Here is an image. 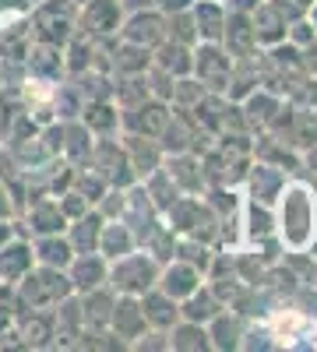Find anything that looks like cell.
I'll return each instance as SVG.
<instances>
[{
    "mask_svg": "<svg viewBox=\"0 0 317 352\" xmlns=\"http://www.w3.org/2000/svg\"><path fill=\"white\" fill-rule=\"evenodd\" d=\"M272 212H275L278 243L293 254H307L314 247V232H317V194L300 180H285Z\"/></svg>",
    "mask_w": 317,
    "mask_h": 352,
    "instance_id": "cell-1",
    "label": "cell"
},
{
    "mask_svg": "<svg viewBox=\"0 0 317 352\" xmlns=\"http://www.w3.org/2000/svg\"><path fill=\"white\" fill-rule=\"evenodd\" d=\"M11 289H14V310L18 314H25V310H53L64 296L74 292L71 282H67V272L46 268V264H32V272L21 275Z\"/></svg>",
    "mask_w": 317,
    "mask_h": 352,
    "instance_id": "cell-2",
    "label": "cell"
},
{
    "mask_svg": "<svg viewBox=\"0 0 317 352\" xmlns=\"http://www.w3.org/2000/svg\"><path fill=\"white\" fill-rule=\"evenodd\" d=\"M78 28V4L74 0H43L28 8V36L32 43L64 46Z\"/></svg>",
    "mask_w": 317,
    "mask_h": 352,
    "instance_id": "cell-3",
    "label": "cell"
},
{
    "mask_svg": "<svg viewBox=\"0 0 317 352\" xmlns=\"http://www.w3.org/2000/svg\"><path fill=\"white\" fill-rule=\"evenodd\" d=\"M159 268L162 264L149 254L134 247L131 254L109 261V275H106V285L117 292V296H141L145 289H152L159 282Z\"/></svg>",
    "mask_w": 317,
    "mask_h": 352,
    "instance_id": "cell-4",
    "label": "cell"
},
{
    "mask_svg": "<svg viewBox=\"0 0 317 352\" xmlns=\"http://www.w3.org/2000/svg\"><path fill=\"white\" fill-rule=\"evenodd\" d=\"M89 166L102 176V180H106L109 187L127 190V187H134V184H138V176H134V169H131V162H127L124 144H120L117 138H113V134H109V138H96Z\"/></svg>",
    "mask_w": 317,
    "mask_h": 352,
    "instance_id": "cell-5",
    "label": "cell"
},
{
    "mask_svg": "<svg viewBox=\"0 0 317 352\" xmlns=\"http://www.w3.org/2000/svg\"><path fill=\"white\" fill-rule=\"evenodd\" d=\"M229 71H233V56L222 50V43H194V67H190V74L205 85V92L226 96Z\"/></svg>",
    "mask_w": 317,
    "mask_h": 352,
    "instance_id": "cell-6",
    "label": "cell"
},
{
    "mask_svg": "<svg viewBox=\"0 0 317 352\" xmlns=\"http://www.w3.org/2000/svg\"><path fill=\"white\" fill-rule=\"evenodd\" d=\"M124 25V8L120 0H85L78 4V28L92 39H113L120 36Z\"/></svg>",
    "mask_w": 317,
    "mask_h": 352,
    "instance_id": "cell-7",
    "label": "cell"
},
{
    "mask_svg": "<svg viewBox=\"0 0 317 352\" xmlns=\"http://www.w3.org/2000/svg\"><path fill=\"white\" fill-rule=\"evenodd\" d=\"M25 78L32 85H61L67 78L64 67V46L50 43H32L25 53Z\"/></svg>",
    "mask_w": 317,
    "mask_h": 352,
    "instance_id": "cell-8",
    "label": "cell"
},
{
    "mask_svg": "<svg viewBox=\"0 0 317 352\" xmlns=\"http://www.w3.org/2000/svg\"><path fill=\"white\" fill-rule=\"evenodd\" d=\"M169 109H173L169 102L149 96L145 102H138V106H131V109H120V131H127V134H145V138H155V141H159V134H162V127H166V120H169Z\"/></svg>",
    "mask_w": 317,
    "mask_h": 352,
    "instance_id": "cell-9",
    "label": "cell"
},
{
    "mask_svg": "<svg viewBox=\"0 0 317 352\" xmlns=\"http://www.w3.org/2000/svg\"><path fill=\"white\" fill-rule=\"evenodd\" d=\"M120 39L155 50V46L166 39V14H162L159 8H141V11H131V14H124V25H120Z\"/></svg>",
    "mask_w": 317,
    "mask_h": 352,
    "instance_id": "cell-10",
    "label": "cell"
},
{
    "mask_svg": "<svg viewBox=\"0 0 317 352\" xmlns=\"http://www.w3.org/2000/svg\"><path fill=\"white\" fill-rule=\"evenodd\" d=\"M285 180H289V176H285V169L268 166V162H261V159H254V162H250V169H247V176H243V184H247V197H254V201L268 204V208H275V201H278V194H282Z\"/></svg>",
    "mask_w": 317,
    "mask_h": 352,
    "instance_id": "cell-11",
    "label": "cell"
},
{
    "mask_svg": "<svg viewBox=\"0 0 317 352\" xmlns=\"http://www.w3.org/2000/svg\"><path fill=\"white\" fill-rule=\"evenodd\" d=\"M222 50L233 56V60H254V56H257V36H254L250 14H243V11H226Z\"/></svg>",
    "mask_w": 317,
    "mask_h": 352,
    "instance_id": "cell-12",
    "label": "cell"
},
{
    "mask_svg": "<svg viewBox=\"0 0 317 352\" xmlns=\"http://www.w3.org/2000/svg\"><path fill=\"white\" fill-rule=\"evenodd\" d=\"M120 144H124V152H127V162H131V169H134V176H138V184L145 180L149 173H155V169L162 166V159H166L162 144H159L155 138H145V134H127V131H124Z\"/></svg>",
    "mask_w": 317,
    "mask_h": 352,
    "instance_id": "cell-13",
    "label": "cell"
},
{
    "mask_svg": "<svg viewBox=\"0 0 317 352\" xmlns=\"http://www.w3.org/2000/svg\"><path fill=\"white\" fill-rule=\"evenodd\" d=\"M201 282H205V275H201L197 268H194V264H187V261H177V257H169L166 264H162V268H159V289L166 292V296H173V300H187L190 296V292L201 285Z\"/></svg>",
    "mask_w": 317,
    "mask_h": 352,
    "instance_id": "cell-14",
    "label": "cell"
},
{
    "mask_svg": "<svg viewBox=\"0 0 317 352\" xmlns=\"http://www.w3.org/2000/svg\"><path fill=\"white\" fill-rule=\"evenodd\" d=\"M64 272H67V282H71V289H74V292H89V289L106 285L109 261H106L99 250H92V254H74V257H71V264H67Z\"/></svg>",
    "mask_w": 317,
    "mask_h": 352,
    "instance_id": "cell-15",
    "label": "cell"
},
{
    "mask_svg": "<svg viewBox=\"0 0 317 352\" xmlns=\"http://www.w3.org/2000/svg\"><path fill=\"white\" fill-rule=\"evenodd\" d=\"M166 173L173 176V184L180 187V194H205L208 180H205V166H201V155L194 152H177L162 159Z\"/></svg>",
    "mask_w": 317,
    "mask_h": 352,
    "instance_id": "cell-16",
    "label": "cell"
},
{
    "mask_svg": "<svg viewBox=\"0 0 317 352\" xmlns=\"http://www.w3.org/2000/svg\"><path fill=\"white\" fill-rule=\"evenodd\" d=\"M109 331L117 335V338H124L127 349H131V342H134L138 335H145V331H149V320H145V314H141L138 296H117V300H113Z\"/></svg>",
    "mask_w": 317,
    "mask_h": 352,
    "instance_id": "cell-17",
    "label": "cell"
},
{
    "mask_svg": "<svg viewBox=\"0 0 317 352\" xmlns=\"http://www.w3.org/2000/svg\"><path fill=\"white\" fill-rule=\"evenodd\" d=\"M32 264H36V254L25 236H11L8 243H0V282L4 285H14L21 275H28Z\"/></svg>",
    "mask_w": 317,
    "mask_h": 352,
    "instance_id": "cell-18",
    "label": "cell"
},
{
    "mask_svg": "<svg viewBox=\"0 0 317 352\" xmlns=\"http://www.w3.org/2000/svg\"><path fill=\"white\" fill-rule=\"evenodd\" d=\"M205 328H208L212 349H222V352H226V349H240V345H243V335H247L250 324H247V317H243L240 310H229V307H226V310H219V314L208 320Z\"/></svg>",
    "mask_w": 317,
    "mask_h": 352,
    "instance_id": "cell-19",
    "label": "cell"
},
{
    "mask_svg": "<svg viewBox=\"0 0 317 352\" xmlns=\"http://www.w3.org/2000/svg\"><path fill=\"white\" fill-rule=\"evenodd\" d=\"M138 303H141V314H145L149 328L169 331V328L180 320V303L173 300V296H166V292H162L159 285H152V289H145V292H141V296H138Z\"/></svg>",
    "mask_w": 317,
    "mask_h": 352,
    "instance_id": "cell-20",
    "label": "cell"
},
{
    "mask_svg": "<svg viewBox=\"0 0 317 352\" xmlns=\"http://www.w3.org/2000/svg\"><path fill=\"white\" fill-rule=\"evenodd\" d=\"M152 67V50L149 46H138V43H113L109 50V74L113 78H124V74H145Z\"/></svg>",
    "mask_w": 317,
    "mask_h": 352,
    "instance_id": "cell-21",
    "label": "cell"
},
{
    "mask_svg": "<svg viewBox=\"0 0 317 352\" xmlns=\"http://www.w3.org/2000/svg\"><path fill=\"white\" fill-rule=\"evenodd\" d=\"M78 120L89 127L96 138H109V134L120 131V109H117L113 99H85Z\"/></svg>",
    "mask_w": 317,
    "mask_h": 352,
    "instance_id": "cell-22",
    "label": "cell"
},
{
    "mask_svg": "<svg viewBox=\"0 0 317 352\" xmlns=\"http://www.w3.org/2000/svg\"><path fill=\"white\" fill-rule=\"evenodd\" d=\"M190 18L197 28V43H222V28H226V4L222 0H194Z\"/></svg>",
    "mask_w": 317,
    "mask_h": 352,
    "instance_id": "cell-23",
    "label": "cell"
},
{
    "mask_svg": "<svg viewBox=\"0 0 317 352\" xmlns=\"http://www.w3.org/2000/svg\"><path fill=\"white\" fill-rule=\"evenodd\" d=\"M28 229H32V236H46V232H64L67 229V215L61 212V204H56L53 194L28 201Z\"/></svg>",
    "mask_w": 317,
    "mask_h": 352,
    "instance_id": "cell-24",
    "label": "cell"
},
{
    "mask_svg": "<svg viewBox=\"0 0 317 352\" xmlns=\"http://www.w3.org/2000/svg\"><path fill=\"white\" fill-rule=\"evenodd\" d=\"M102 222H106V219H102L96 208H89L85 215L71 219V222H67V229H64V236H67L71 250H74V254H92V250H99V232H102Z\"/></svg>",
    "mask_w": 317,
    "mask_h": 352,
    "instance_id": "cell-25",
    "label": "cell"
},
{
    "mask_svg": "<svg viewBox=\"0 0 317 352\" xmlns=\"http://www.w3.org/2000/svg\"><path fill=\"white\" fill-rule=\"evenodd\" d=\"M64 124V144H61V159H67L74 169L78 166H89L92 159V144H96V134L85 127L78 116L74 120H61Z\"/></svg>",
    "mask_w": 317,
    "mask_h": 352,
    "instance_id": "cell-26",
    "label": "cell"
},
{
    "mask_svg": "<svg viewBox=\"0 0 317 352\" xmlns=\"http://www.w3.org/2000/svg\"><path fill=\"white\" fill-rule=\"evenodd\" d=\"M278 106H282V96H275V92H268V88L257 85L254 92L240 102L243 120H247V131H265V127L272 124V116L278 113Z\"/></svg>",
    "mask_w": 317,
    "mask_h": 352,
    "instance_id": "cell-27",
    "label": "cell"
},
{
    "mask_svg": "<svg viewBox=\"0 0 317 352\" xmlns=\"http://www.w3.org/2000/svg\"><path fill=\"white\" fill-rule=\"evenodd\" d=\"M152 64L162 67L166 74L173 78H187L190 67H194V46L187 43H173V39H162L155 50H152Z\"/></svg>",
    "mask_w": 317,
    "mask_h": 352,
    "instance_id": "cell-28",
    "label": "cell"
},
{
    "mask_svg": "<svg viewBox=\"0 0 317 352\" xmlns=\"http://www.w3.org/2000/svg\"><path fill=\"white\" fill-rule=\"evenodd\" d=\"M219 310H226V303L215 296V289L205 285V282H201L187 300H180V317L184 320H197V324H208Z\"/></svg>",
    "mask_w": 317,
    "mask_h": 352,
    "instance_id": "cell-29",
    "label": "cell"
},
{
    "mask_svg": "<svg viewBox=\"0 0 317 352\" xmlns=\"http://www.w3.org/2000/svg\"><path fill=\"white\" fill-rule=\"evenodd\" d=\"M134 247H138L134 232H131L120 219H106V222H102V232H99V254H102L106 261H117V257L131 254Z\"/></svg>",
    "mask_w": 317,
    "mask_h": 352,
    "instance_id": "cell-30",
    "label": "cell"
},
{
    "mask_svg": "<svg viewBox=\"0 0 317 352\" xmlns=\"http://www.w3.org/2000/svg\"><path fill=\"white\" fill-rule=\"evenodd\" d=\"M169 349L173 352H208L212 349V338H208V328L197 324V320H177L169 328Z\"/></svg>",
    "mask_w": 317,
    "mask_h": 352,
    "instance_id": "cell-31",
    "label": "cell"
},
{
    "mask_svg": "<svg viewBox=\"0 0 317 352\" xmlns=\"http://www.w3.org/2000/svg\"><path fill=\"white\" fill-rule=\"evenodd\" d=\"M32 254H36V264H46V268H61V272L67 268L71 257H74V250H71V243H67L64 232H46V236H36Z\"/></svg>",
    "mask_w": 317,
    "mask_h": 352,
    "instance_id": "cell-32",
    "label": "cell"
},
{
    "mask_svg": "<svg viewBox=\"0 0 317 352\" xmlns=\"http://www.w3.org/2000/svg\"><path fill=\"white\" fill-rule=\"evenodd\" d=\"M240 208H243V215H247V240L265 243V240H272V236H275V212L268 208V204L247 197V201L240 204Z\"/></svg>",
    "mask_w": 317,
    "mask_h": 352,
    "instance_id": "cell-33",
    "label": "cell"
},
{
    "mask_svg": "<svg viewBox=\"0 0 317 352\" xmlns=\"http://www.w3.org/2000/svg\"><path fill=\"white\" fill-rule=\"evenodd\" d=\"M141 187H145V194H149V201L155 204V208H159V215L169 208V204L173 201H177L180 197V187L177 184H173V176L166 173V166H159L155 173H149L145 176V180H141Z\"/></svg>",
    "mask_w": 317,
    "mask_h": 352,
    "instance_id": "cell-34",
    "label": "cell"
},
{
    "mask_svg": "<svg viewBox=\"0 0 317 352\" xmlns=\"http://www.w3.org/2000/svg\"><path fill=\"white\" fill-rule=\"evenodd\" d=\"M166 39H173V43H187V46L197 43V28H194L190 8H184V11H169V14H166Z\"/></svg>",
    "mask_w": 317,
    "mask_h": 352,
    "instance_id": "cell-35",
    "label": "cell"
},
{
    "mask_svg": "<svg viewBox=\"0 0 317 352\" xmlns=\"http://www.w3.org/2000/svg\"><path fill=\"white\" fill-rule=\"evenodd\" d=\"M285 39H289L293 46H310L314 39H317V28L310 25V18L303 14V18H296V21H289V28H285Z\"/></svg>",
    "mask_w": 317,
    "mask_h": 352,
    "instance_id": "cell-36",
    "label": "cell"
},
{
    "mask_svg": "<svg viewBox=\"0 0 317 352\" xmlns=\"http://www.w3.org/2000/svg\"><path fill=\"white\" fill-rule=\"evenodd\" d=\"M56 204H61V212L67 215V222H71V219H78V215H85V212L92 208V204L85 201V197H81L78 190H64L61 197H56Z\"/></svg>",
    "mask_w": 317,
    "mask_h": 352,
    "instance_id": "cell-37",
    "label": "cell"
},
{
    "mask_svg": "<svg viewBox=\"0 0 317 352\" xmlns=\"http://www.w3.org/2000/svg\"><path fill=\"white\" fill-rule=\"evenodd\" d=\"M14 215V201H11V190H8V184L0 180V219H11Z\"/></svg>",
    "mask_w": 317,
    "mask_h": 352,
    "instance_id": "cell-38",
    "label": "cell"
},
{
    "mask_svg": "<svg viewBox=\"0 0 317 352\" xmlns=\"http://www.w3.org/2000/svg\"><path fill=\"white\" fill-rule=\"evenodd\" d=\"M307 18H310V25H314V28H317V0H314V4H310V8H307Z\"/></svg>",
    "mask_w": 317,
    "mask_h": 352,
    "instance_id": "cell-39",
    "label": "cell"
},
{
    "mask_svg": "<svg viewBox=\"0 0 317 352\" xmlns=\"http://www.w3.org/2000/svg\"><path fill=\"white\" fill-rule=\"evenodd\" d=\"M25 4H28V8H36V4H43V0H25Z\"/></svg>",
    "mask_w": 317,
    "mask_h": 352,
    "instance_id": "cell-40",
    "label": "cell"
},
{
    "mask_svg": "<svg viewBox=\"0 0 317 352\" xmlns=\"http://www.w3.org/2000/svg\"><path fill=\"white\" fill-rule=\"evenodd\" d=\"M74 4H85V0H74Z\"/></svg>",
    "mask_w": 317,
    "mask_h": 352,
    "instance_id": "cell-41",
    "label": "cell"
}]
</instances>
